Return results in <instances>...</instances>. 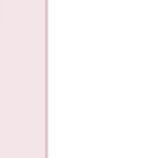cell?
Masks as SVG:
<instances>
[]
</instances>
